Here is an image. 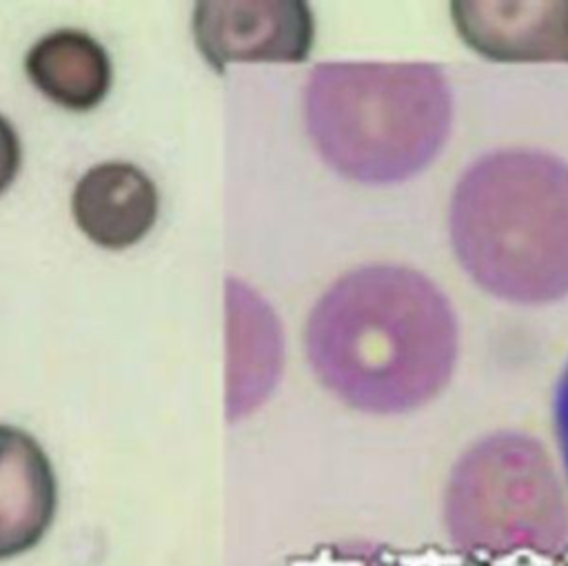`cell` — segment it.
Here are the masks:
<instances>
[{
    "label": "cell",
    "mask_w": 568,
    "mask_h": 566,
    "mask_svg": "<svg viewBox=\"0 0 568 566\" xmlns=\"http://www.w3.org/2000/svg\"><path fill=\"white\" fill-rule=\"evenodd\" d=\"M306 360L342 402L404 413L450 380L457 322L446 295L419 271L368 264L342 275L304 326Z\"/></svg>",
    "instance_id": "6da1fadb"
},
{
    "label": "cell",
    "mask_w": 568,
    "mask_h": 566,
    "mask_svg": "<svg viewBox=\"0 0 568 566\" xmlns=\"http://www.w3.org/2000/svg\"><path fill=\"white\" fill-rule=\"evenodd\" d=\"M453 251L490 295L548 304L568 295V164L537 149L481 155L448 213Z\"/></svg>",
    "instance_id": "7a4b0ae2"
},
{
    "label": "cell",
    "mask_w": 568,
    "mask_h": 566,
    "mask_svg": "<svg viewBox=\"0 0 568 566\" xmlns=\"http://www.w3.org/2000/svg\"><path fill=\"white\" fill-rule=\"evenodd\" d=\"M304 120L339 175L390 184L435 160L453 98L442 69L428 62H322L304 87Z\"/></svg>",
    "instance_id": "3957f363"
},
{
    "label": "cell",
    "mask_w": 568,
    "mask_h": 566,
    "mask_svg": "<svg viewBox=\"0 0 568 566\" xmlns=\"http://www.w3.org/2000/svg\"><path fill=\"white\" fill-rule=\"evenodd\" d=\"M446 517L455 533L475 537L548 535L566 526L548 455L521 433H495L466 451L448 484Z\"/></svg>",
    "instance_id": "277c9868"
},
{
    "label": "cell",
    "mask_w": 568,
    "mask_h": 566,
    "mask_svg": "<svg viewBox=\"0 0 568 566\" xmlns=\"http://www.w3.org/2000/svg\"><path fill=\"white\" fill-rule=\"evenodd\" d=\"M193 36L206 62L222 71L231 60H302L313 22L300 2H200Z\"/></svg>",
    "instance_id": "5b68a950"
},
{
    "label": "cell",
    "mask_w": 568,
    "mask_h": 566,
    "mask_svg": "<svg viewBox=\"0 0 568 566\" xmlns=\"http://www.w3.org/2000/svg\"><path fill=\"white\" fill-rule=\"evenodd\" d=\"M58 477L24 428L0 424V562L31 553L53 526Z\"/></svg>",
    "instance_id": "8992f818"
},
{
    "label": "cell",
    "mask_w": 568,
    "mask_h": 566,
    "mask_svg": "<svg viewBox=\"0 0 568 566\" xmlns=\"http://www.w3.org/2000/svg\"><path fill=\"white\" fill-rule=\"evenodd\" d=\"M160 193L131 162L91 166L73 186L71 213L78 229L98 246L122 251L138 244L155 224Z\"/></svg>",
    "instance_id": "52a82bcc"
},
{
    "label": "cell",
    "mask_w": 568,
    "mask_h": 566,
    "mask_svg": "<svg viewBox=\"0 0 568 566\" xmlns=\"http://www.w3.org/2000/svg\"><path fill=\"white\" fill-rule=\"evenodd\" d=\"M462 36L481 53L501 60H568V4L459 2L453 7Z\"/></svg>",
    "instance_id": "ba28073f"
},
{
    "label": "cell",
    "mask_w": 568,
    "mask_h": 566,
    "mask_svg": "<svg viewBox=\"0 0 568 566\" xmlns=\"http://www.w3.org/2000/svg\"><path fill=\"white\" fill-rule=\"evenodd\" d=\"M24 71L47 100L73 113L95 109L109 95L113 78L106 49L80 29H55L36 40Z\"/></svg>",
    "instance_id": "9c48e42d"
},
{
    "label": "cell",
    "mask_w": 568,
    "mask_h": 566,
    "mask_svg": "<svg viewBox=\"0 0 568 566\" xmlns=\"http://www.w3.org/2000/svg\"><path fill=\"white\" fill-rule=\"evenodd\" d=\"M22 164V146L13 124L0 113V195L13 184Z\"/></svg>",
    "instance_id": "30bf717a"
},
{
    "label": "cell",
    "mask_w": 568,
    "mask_h": 566,
    "mask_svg": "<svg viewBox=\"0 0 568 566\" xmlns=\"http://www.w3.org/2000/svg\"><path fill=\"white\" fill-rule=\"evenodd\" d=\"M555 433H557L564 466L568 473V366L555 391Z\"/></svg>",
    "instance_id": "8fae6325"
}]
</instances>
